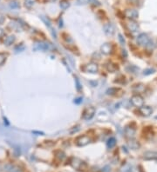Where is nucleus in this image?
Wrapping results in <instances>:
<instances>
[{
	"instance_id": "obj_17",
	"label": "nucleus",
	"mask_w": 157,
	"mask_h": 172,
	"mask_svg": "<svg viewBox=\"0 0 157 172\" xmlns=\"http://www.w3.org/2000/svg\"><path fill=\"white\" fill-rule=\"evenodd\" d=\"M128 146H129L131 149H133V150H137V149L140 148V144H139L137 141H135V140H134L132 138V139H130L129 142H128Z\"/></svg>"
},
{
	"instance_id": "obj_7",
	"label": "nucleus",
	"mask_w": 157,
	"mask_h": 172,
	"mask_svg": "<svg viewBox=\"0 0 157 172\" xmlns=\"http://www.w3.org/2000/svg\"><path fill=\"white\" fill-rule=\"evenodd\" d=\"M143 159L147 161L157 160V151H146L143 154Z\"/></svg>"
},
{
	"instance_id": "obj_19",
	"label": "nucleus",
	"mask_w": 157,
	"mask_h": 172,
	"mask_svg": "<svg viewBox=\"0 0 157 172\" xmlns=\"http://www.w3.org/2000/svg\"><path fill=\"white\" fill-rule=\"evenodd\" d=\"M8 172H24V170L21 167L18 166V165H11L8 169Z\"/></svg>"
},
{
	"instance_id": "obj_2",
	"label": "nucleus",
	"mask_w": 157,
	"mask_h": 172,
	"mask_svg": "<svg viewBox=\"0 0 157 172\" xmlns=\"http://www.w3.org/2000/svg\"><path fill=\"white\" fill-rule=\"evenodd\" d=\"M75 142L77 146H79V147H84V146L87 145V144H89L91 143V138L88 136L83 135V136H80L77 137Z\"/></svg>"
},
{
	"instance_id": "obj_15",
	"label": "nucleus",
	"mask_w": 157,
	"mask_h": 172,
	"mask_svg": "<svg viewBox=\"0 0 157 172\" xmlns=\"http://www.w3.org/2000/svg\"><path fill=\"white\" fill-rule=\"evenodd\" d=\"M106 68L109 72H115L116 70H118V66L112 62H108V64H106Z\"/></svg>"
},
{
	"instance_id": "obj_26",
	"label": "nucleus",
	"mask_w": 157,
	"mask_h": 172,
	"mask_svg": "<svg viewBox=\"0 0 157 172\" xmlns=\"http://www.w3.org/2000/svg\"><path fill=\"white\" fill-rule=\"evenodd\" d=\"M134 90H135L136 92H142V91H144V86H143V84H136V85H135V87H134Z\"/></svg>"
},
{
	"instance_id": "obj_29",
	"label": "nucleus",
	"mask_w": 157,
	"mask_h": 172,
	"mask_svg": "<svg viewBox=\"0 0 157 172\" xmlns=\"http://www.w3.org/2000/svg\"><path fill=\"white\" fill-rule=\"evenodd\" d=\"M5 21H6V17H5V15L0 13V25H2L5 23Z\"/></svg>"
},
{
	"instance_id": "obj_23",
	"label": "nucleus",
	"mask_w": 157,
	"mask_h": 172,
	"mask_svg": "<svg viewBox=\"0 0 157 172\" xmlns=\"http://www.w3.org/2000/svg\"><path fill=\"white\" fill-rule=\"evenodd\" d=\"M34 5H35V0H26L25 1V6L28 9H31Z\"/></svg>"
},
{
	"instance_id": "obj_6",
	"label": "nucleus",
	"mask_w": 157,
	"mask_h": 172,
	"mask_svg": "<svg viewBox=\"0 0 157 172\" xmlns=\"http://www.w3.org/2000/svg\"><path fill=\"white\" fill-rule=\"evenodd\" d=\"M94 114H95V109L93 107H87L85 110H84V112H83V118L85 119V120H90V119H92L93 118V116H94Z\"/></svg>"
},
{
	"instance_id": "obj_24",
	"label": "nucleus",
	"mask_w": 157,
	"mask_h": 172,
	"mask_svg": "<svg viewBox=\"0 0 157 172\" xmlns=\"http://www.w3.org/2000/svg\"><path fill=\"white\" fill-rule=\"evenodd\" d=\"M119 91L120 89H118V88H111V89H108V90L107 94H108V95H111V96H114Z\"/></svg>"
},
{
	"instance_id": "obj_16",
	"label": "nucleus",
	"mask_w": 157,
	"mask_h": 172,
	"mask_svg": "<svg viewBox=\"0 0 157 172\" xmlns=\"http://www.w3.org/2000/svg\"><path fill=\"white\" fill-rule=\"evenodd\" d=\"M15 40H16L15 36L10 35V36L6 37V39H5V45H6V46H11L12 43H14Z\"/></svg>"
},
{
	"instance_id": "obj_5",
	"label": "nucleus",
	"mask_w": 157,
	"mask_h": 172,
	"mask_svg": "<svg viewBox=\"0 0 157 172\" xmlns=\"http://www.w3.org/2000/svg\"><path fill=\"white\" fill-rule=\"evenodd\" d=\"M149 42H150V39L148 38V36L145 33H141L137 38V43L141 46H147Z\"/></svg>"
},
{
	"instance_id": "obj_32",
	"label": "nucleus",
	"mask_w": 157,
	"mask_h": 172,
	"mask_svg": "<svg viewBox=\"0 0 157 172\" xmlns=\"http://www.w3.org/2000/svg\"><path fill=\"white\" fill-rule=\"evenodd\" d=\"M0 170H1V164H0Z\"/></svg>"
},
{
	"instance_id": "obj_11",
	"label": "nucleus",
	"mask_w": 157,
	"mask_h": 172,
	"mask_svg": "<svg viewBox=\"0 0 157 172\" xmlns=\"http://www.w3.org/2000/svg\"><path fill=\"white\" fill-rule=\"evenodd\" d=\"M48 49V43H44V42H37V43H35L34 46H33L34 50H47Z\"/></svg>"
},
{
	"instance_id": "obj_8",
	"label": "nucleus",
	"mask_w": 157,
	"mask_h": 172,
	"mask_svg": "<svg viewBox=\"0 0 157 172\" xmlns=\"http://www.w3.org/2000/svg\"><path fill=\"white\" fill-rule=\"evenodd\" d=\"M86 72H89V73H97L99 67H98L97 64L95 63H90L85 66V68L83 69Z\"/></svg>"
},
{
	"instance_id": "obj_4",
	"label": "nucleus",
	"mask_w": 157,
	"mask_h": 172,
	"mask_svg": "<svg viewBox=\"0 0 157 172\" xmlns=\"http://www.w3.org/2000/svg\"><path fill=\"white\" fill-rule=\"evenodd\" d=\"M126 17L129 18L130 20H135L139 17V12L135 9H128L124 12Z\"/></svg>"
},
{
	"instance_id": "obj_3",
	"label": "nucleus",
	"mask_w": 157,
	"mask_h": 172,
	"mask_svg": "<svg viewBox=\"0 0 157 172\" xmlns=\"http://www.w3.org/2000/svg\"><path fill=\"white\" fill-rule=\"evenodd\" d=\"M131 103L135 107L140 108L141 106H143V104H144V99H143V97H141V95L136 94V95H134L133 97H131Z\"/></svg>"
},
{
	"instance_id": "obj_28",
	"label": "nucleus",
	"mask_w": 157,
	"mask_h": 172,
	"mask_svg": "<svg viewBox=\"0 0 157 172\" xmlns=\"http://www.w3.org/2000/svg\"><path fill=\"white\" fill-rule=\"evenodd\" d=\"M155 71V69H147V70H144L143 74H144V75H150V74H153Z\"/></svg>"
},
{
	"instance_id": "obj_1",
	"label": "nucleus",
	"mask_w": 157,
	"mask_h": 172,
	"mask_svg": "<svg viewBox=\"0 0 157 172\" xmlns=\"http://www.w3.org/2000/svg\"><path fill=\"white\" fill-rule=\"evenodd\" d=\"M71 165L77 170H84L87 167V164L85 162L80 160V158H77V157H73L71 160Z\"/></svg>"
},
{
	"instance_id": "obj_14",
	"label": "nucleus",
	"mask_w": 157,
	"mask_h": 172,
	"mask_svg": "<svg viewBox=\"0 0 157 172\" xmlns=\"http://www.w3.org/2000/svg\"><path fill=\"white\" fill-rule=\"evenodd\" d=\"M127 27H128V29L129 30V32H135L139 30L138 24L136 22L133 21V20H131V21H129L127 24Z\"/></svg>"
},
{
	"instance_id": "obj_25",
	"label": "nucleus",
	"mask_w": 157,
	"mask_h": 172,
	"mask_svg": "<svg viewBox=\"0 0 157 172\" xmlns=\"http://www.w3.org/2000/svg\"><path fill=\"white\" fill-rule=\"evenodd\" d=\"M6 58H7V55L6 53H3V52L0 53V65H3L5 64V62L6 61Z\"/></svg>"
},
{
	"instance_id": "obj_27",
	"label": "nucleus",
	"mask_w": 157,
	"mask_h": 172,
	"mask_svg": "<svg viewBox=\"0 0 157 172\" xmlns=\"http://www.w3.org/2000/svg\"><path fill=\"white\" fill-rule=\"evenodd\" d=\"M10 26H11V28H12L13 30H19L20 24H19L18 23H17V22H12V23L10 24Z\"/></svg>"
},
{
	"instance_id": "obj_20",
	"label": "nucleus",
	"mask_w": 157,
	"mask_h": 172,
	"mask_svg": "<svg viewBox=\"0 0 157 172\" xmlns=\"http://www.w3.org/2000/svg\"><path fill=\"white\" fill-rule=\"evenodd\" d=\"M115 144H116V139L114 137H110L108 140V142H107V146H108V148H109V149L114 148Z\"/></svg>"
},
{
	"instance_id": "obj_31",
	"label": "nucleus",
	"mask_w": 157,
	"mask_h": 172,
	"mask_svg": "<svg viewBox=\"0 0 157 172\" xmlns=\"http://www.w3.org/2000/svg\"><path fill=\"white\" fill-rule=\"evenodd\" d=\"M5 36V31L0 27V38H2V37H4Z\"/></svg>"
},
{
	"instance_id": "obj_22",
	"label": "nucleus",
	"mask_w": 157,
	"mask_h": 172,
	"mask_svg": "<svg viewBox=\"0 0 157 172\" xmlns=\"http://www.w3.org/2000/svg\"><path fill=\"white\" fill-rule=\"evenodd\" d=\"M56 157H57L60 161H63L65 158V154L63 151H56Z\"/></svg>"
},
{
	"instance_id": "obj_30",
	"label": "nucleus",
	"mask_w": 157,
	"mask_h": 172,
	"mask_svg": "<svg viewBox=\"0 0 157 172\" xmlns=\"http://www.w3.org/2000/svg\"><path fill=\"white\" fill-rule=\"evenodd\" d=\"M118 36H119L120 42L121 43V44H122V45H124V44H125V39H124V38H123V37L121 36V34H119Z\"/></svg>"
},
{
	"instance_id": "obj_9",
	"label": "nucleus",
	"mask_w": 157,
	"mask_h": 172,
	"mask_svg": "<svg viewBox=\"0 0 157 172\" xmlns=\"http://www.w3.org/2000/svg\"><path fill=\"white\" fill-rule=\"evenodd\" d=\"M103 30H104V32L106 35L108 36H113L114 33V25L111 24V23H108V24H106L104 26H103Z\"/></svg>"
},
{
	"instance_id": "obj_12",
	"label": "nucleus",
	"mask_w": 157,
	"mask_h": 172,
	"mask_svg": "<svg viewBox=\"0 0 157 172\" xmlns=\"http://www.w3.org/2000/svg\"><path fill=\"white\" fill-rule=\"evenodd\" d=\"M135 133L136 129H135V128H133V127L128 126V127L125 128V135H126V136H127L128 138H129V139L134 138L135 136Z\"/></svg>"
},
{
	"instance_id": "obj_21",
	"label": "nucleus",
	"mask_w": 157,
	"mask_h": 172,
	"mask_svg": "<svg viewBox=\"0 0 157 172\" xmlns=\"http://www.w3.org/2000/svg\"><path fill=\"white\" fill-rule=\"evenodd\" d=\"M60 6L62 10H66L70 6V3L67 0H62V1H60Z\"/></svg>"
},
{
	"instance_id": "obj_13",
	"label": "nucleus",
	"mask_w": 157,
	"mask_h": 172,
	"mask_svg": "<svg viewBox=\"0 0 157 172\" xmlns=\"http://www.w3.org/2000/svg\"><path fill=\"white\" fill-rule=\"evenodd\" d=\"M100 50L103 54L105 55H109V54L112 53V50H113V48H112V45L108 43H104L101 45L100 47Z\"/></svg>"
},
{
	"instance_id": "obj_10",
	"label": "nucleus",
	"mask_w": 157,
	"mask_h": 172,
	"mask_svg": "<svg viewBox=\"0 0 157 172\" xmlns=\"http://www.w3.org/2000/svg\"><path fill=\"white\" fill-rule=\"evenodd\" d=\"M139 110H140V113L143 117H149L153 113V109L149 106H141V107L139 108Z\"/></svg>"
},
{
	"instance_id": "obj_18",
	"label": "nucleus",
	"mask_w": 157,
	"mask_h": 172,
	"mask_svg": "<svg viewBox=\"0 0 157 172\" xmlns=\"http://www.w3.org/2000/svg\"><path fill=\"white\" fill-rule=\"evenodd\" d=\"M9 7L11 9H13V10H17V9L20 8V5H19V3L17 0H12L9 3Z\"/></svg>"
}]
</instances>
